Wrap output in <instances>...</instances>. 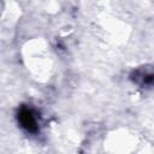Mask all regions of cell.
Listing matches in <instances>:
<instances>
[{
	"label": "cell",
	"instance_id": "1",
	"mask_svg": "<svg viewBox=\"0 0 154 154\" xmlns=\"http://www.w3.org/2000/svg\"><path fill=\"white\" fill-rule=\"evenodd\" d=\"M18 122L20 126L28 132H36L38 130L37 118H36L35 112L31 108L22 107L18 112Z\"/></svg>",
	"mask_w": 154,
	"mask_h": 154
},
{
	"label": "cell",
	"instance_id": "2",
	"mask_svg": "<svg viewBox=\"0 0 154 154\" xmlns=\"http://www.w3.org/2000/svg\"><path fill=\"white\" fill-rule=\"evenodd\" d=\"M132 79L134 82H136L137 84L140 85H149L153 81V73H152V70H137L134 72V76H132Z\"/></svg>",
	"mask_w": 154,
	"mask_h": 154
},
{
	"label": "cell",
	"instance_id": "3",
	"mask_svg": "<svg viewBox=\"0 0 154 154\" xmlns=\"http://www.w3.org/2000/svg\"><path fill=\"white\" fill-rule=\"evenodd\" d=\"M1 8H2V2H1V0H0V13H1Z\"/></svg>",
	"mask_w": 154,
	"mask_h": 154
}]
</instances>
